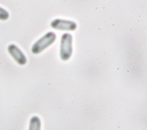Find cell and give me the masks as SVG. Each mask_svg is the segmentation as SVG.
I'll return each mask as SVG.
<instances>
[{
  "label": "cell",
  "mask_w": 147,
  "mask_h": 130,
  "mask_svg": "<svg viewBox=\"0 0 147 130\" xmlns=\"http://www.w3.org/2000/svg\"><path fill=\"white\" fill-rule=\"evenodd\" d=\"M56 38L57 35L55 32H48L35 42L31 48V52L35 55L42 53L55 43Z\"/></svg>",
  "instance_id": "1"
},
{
  "label": "cell",
  "mask_w": 147,
  "mask_h": 130,
  "mask_svg": "<svg viewBox=\"0 0 147 130\" xmlns=\"http://www.w3.org/2000/svg\"><path fill=\"white\" fill-rule=\"evenodd\" d=\"M73 55V36L70 33H64L61 36L60 57L62 61H69Z\"/></svg>",
  "instance_id": "2"
},
{
  "label": "cell",
  "mask_w": 147,
  "mask_h": 130,
  "mask_svg": "<svg viewBox=\"0 0 147 130\" xmlns=\"http://www.w3.org/2000/svg\"><path fill=\"white\" fill-rule=\"evenodd\" d=\"M51 27L55 30L60 31H74L77 28V24L75 22L66 20L63 18H55L51 22Z\"/></svg>",
  "instance_id": "3"
},
{
  "label": "cell",
  "mask_w": 147,
  "mask_h": 130,
  "mask_svg": "<svg viewBox=\"0 0 147 130\" xmlns=\"http://www.w3.org/2000/svg\"><path fill=\"white\" fill-rule=\"evenodd\" d=\"M7 52L15 62L19 65H25L27 63V58L22 50L16 44H10L7 46Z\"/></svg>",
  "instance_id": "4"
},
{
  "label": "cell",
  "mask_w": 147,
  "mask_h": 130,
  "mask_svg": "<svg viewBox=\"0 0 147 130\" xmlns=\"http://www.w3.org/2000/svg\"><path fill=\"white\" fill-rule=\"evenodd\" d=\"M29 130H41V121L38 116L34 115L30 119Z\"/></svg>",
  "instance_id": "5"
},
{
  "label": "cell",
  "mask_w": 147,
  "mask_h": 130,
  "mask_svg": "<svg viewBox=\"0 0 147 130\" xmlns=\"http://www.w3.org/2000/svg\"><path fill=\"white\" fill-rule=\"evenodd\" d=\"M10 17V13L7 10L2 7L0 6V20L6 21Z\"/></svg>",
  "instance_id": "6"
}]
</instances>
